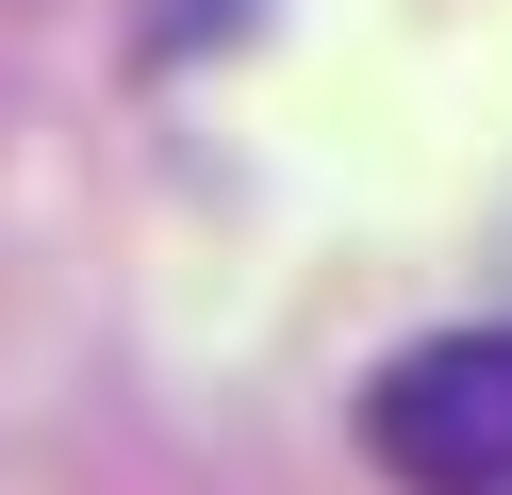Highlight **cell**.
I'll return each instance as SVG.
<instances>
[{"label":"cell","instance_id":"6da1fadb","mask_svg":"<svg viewBox=\"0 0 512 495\" xmlns=\"http://www.w3.org/2000/svg\"><path fill=\"white\" fill-rule=\"evenodd\" d=\"M364 462L397 495H512V330H430L364 380Z\"/></svg>","mask_w":512,"mask_h":495}]
</instances>
